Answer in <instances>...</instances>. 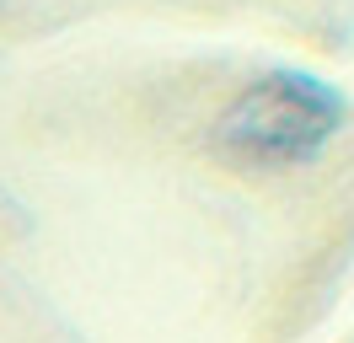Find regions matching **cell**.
I'll list each match as a JSON object with an SVG mask.
<instances>
[{"instance_id": "cell-1", "label": "cell", "mask_w": 354, "mask_h": 343, "mask_svg": "<svg viewBox=\"0 0 354 343\" xmlns=\"http://www.w3.org/2000/svg\"><path fill=\"white\" fill-rule=\"evenodd\" d=\"M344 124V97L306 70H268L215 118V150L247 172H290L317 161Z\"/></svg>"}]
</instances>
